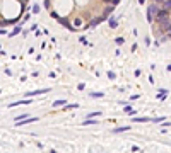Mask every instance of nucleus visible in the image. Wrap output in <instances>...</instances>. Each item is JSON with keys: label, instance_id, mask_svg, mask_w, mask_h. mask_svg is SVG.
<instances>
[{"label": "nucleus", "instance_id": "a211bd4d", "mask_svg": "<svg viewBox=\"0 0 171 153\" xmlns=\"http://www.w3.org/2000/svg\"><path fill=\"white\" fill-rule=\"evenodd\" d=\"M166 95H168V94H164V92H157V99H159L161 102H164V100H166Z\"/></svg>", "mask_w": 171, "mask_h": 153}, {"label": "nucleus", "instance_id": "7ed1b4c3", "mask_svg": "<svg viewBox=\"0 0 171 153\" xmlns=\"http://www.w3.org/2000/svg\"><path fill=\"white\" fill-rule=\"evenodd\" d=\"M99 22H103V19H101V17L91 19V21H89V24H86V26H84V31H89V29H92V27H96Z\"/></svg>", "mask_w": 171, "mask_h": 153}, {"label": "nucleus", "instance_id": "c756f323", "mask_svg": "<svg viewBox=\"0 0 171 153\" xmlns=\"http://www.w3.org/2000/svg\"><path fill=\"white\" fill-rule=\"evenodd\" d=\"M130 150H132V151H139V150H140V148H139V146H137V145H134V146H132V148H130Z\"/></svg>", "mask_w": 171, "mask_h": 153}, {"label": "nucleus", "instance_id": "f257e3e1", "mask_svg": "<svg viewBox=\"0 0 171 153\" xmlns=\"http://www.w3.org/2000/svg\"><path fill=\"white\" fill-rule=\"evenodd\" d=\"M161 9H163V7H159V4H156V2L149 4V7H147V14H145L147 22H154V17L159 14V10H161Z\"/></svg>", "mask_w": 171, "mask_h": 153}, {"label": "nucleus", "instance_id": "412c9836", "mask_svg": "<svg viewBox=\"0 0 171 153\" xmlns=\"http://www.w3.org/2000/svg\"><path fill=\"white\" fill-rule=\"evenodd\" d=\"M26 118H29V114H21V116H15V121H21V119H26Z\"/></svg>", "mask_w": 171, "mask_h": 153}, {"label": "nucleus", "instance_id": "473e14b6", "mask_svg": "<svg viewBox=\"0 0 171 153\" xmlns=\"http://www.w3.org/2000/svg\"><path fill=\"white\" fill-rule=\"evenodd\" d=\"M5 34H7V31H5V29H0V36H5Z\"/></svg>", "mask_w": 171, "mask_h": 153}, {"label": "nucleus", "instance_id": "0eeeda50", "mask_svg": "<svg viewBox=\"0 0 171 153\" xmlns=\"http://www.w3.org/2000/svg\"><path fill=\"white\" fill-rule=\"evenodd\" d=\"M21 31H22V24H17V26H15V27H14L10 32H9V37H14V36H17V34L21 32Z\"/></svg>", "mask_w": 171, "mask_h": 153}, {"label": "nucleus", "instance_id": "c9c22d12", "mask_svg": "<svg viewBox=\"0 0 171 153\" xmlns=\"http://www.w3.org/2000/svg\"><path fill=\"white\" fill-rule=\"evenodd\" d=\"M139 4H140V5H144V4H145V0H139Z\"/></svg>", "mask_w": 171, "mask_h": 153}, {"label": "nucleus", "instance_id": "9d476101", "mask_svg": "<svg viewBox=\"0 0 171 153\" xmlns=\"http://www.w3.org/2000/svg\"><path fill=\"white\" fill-rule=\"evenodd\" d=\"M134 123H154V118H134Z\"/></svg>", "mask_w": 171, "mask_h": 153}, {"label": "nucleus", "instance_id": "6ab92c4d", "mask_svg": "<svg viewBox=\"0 0 171 153\" xmlns=\"http://www.w3.org/2000/svg\"><path fill=\"white\" fill-rule=\"evenodd\" d=\"M106 75H108V78H109V80H116V73H115V71H111V70H109Z\"/></svg>", "mask_w": 171, "mask_h": 153}, {"label": "nucleus", "instance_id": "423d86ee", "mask_svg": "<svg viewBox=\"0 0 171 153\" xmlns=\"http://www.w3.org/2000/svg\"><path fill=\"white\" fill-rule=\"evenodd\" d=\"M31 102H33L31 99H24V100H15V102L9 104V107H15V106H27V104H31Z\"/></svg>", "mask_w": 171, "mask_h": 153}, {"label": "nucleus", "instance_id": "1a4fd4ad", "mask_svg": "<svg viewBox=\"0 0 171 153\" xmlns=\"http://www.w3.org/2000/svg\"><path fill=\"white\" fill-rule=\"evenodd\" d=\"M108 22L111 29H116L118 27V17H108Z\"/></svg>", "mask_w": 171, "mask_h": 153}, {"label": "nucleus", "instance_id": "39448f33", "mask_svg": "<svg viewBox=\"0 0 171 153\" xmlns=\"http://www.w3.org/2000/svg\"><path fill=\"white\" fill-rule=\"evenodd\" d=\"M56 21H58V22H60L62 26H65V27H67L68 31H72V32L75 31V29H74V27L70 26V22H68V19H67V17H58V19H56Z\"/></svg>", "mask_w": 171, "mask_h": 153}, {"label": "nucleus", "instance_id": "7c9ffc66", "mask_svg": "<svg viewBox=\"0 0 171 153\" xmlns=\"http://www.w3.org/2000/svg\"><path fill=\"white\" fill-rule=\"evenodd\" d=\"M31 31H33V32L38 31V24H33V26H31Z\"/></svg>", "mask_w": 171, "mask_h": 153}, {"label": "nucleus", "instance_id": "20e7f679", "mask_svg": "<svg viewBox=\"0 0 171 153\" xmlns=\"http://www.w3.org/2000/svg\"><path fill=\"white\" fill-rule=\"evenodd\" d=\"M34 121H38V118L34 116V118H26V119H21V121H15V126L19 128V126H26V124H29V123H34Z\"/></svg>", "mask_w": 171, "mask_h": 153}, {"label": "nucleus", "instance_id": "c85d7f7f", "mask_svg": "<svg viewBox=\"0 0 171 153\" xmlns=\"http://www.w3.org/2000/svg\"><path fill=\"white\" fill-rule=\"evenodd\" d=\"M77 88H79V90H84V88H86V83H79Z\"/></svg>", "mask_w": 171, "mask_h": 153}, {"label": "nucleus", "instance_id": "5701e85b", "mask_svg": "<svg viewBox=\"0 0 171 153\" xmlns=\"http://www.w3.org/2000/svg\"><path fill=\"white\" fill-rule=\"evenodd\" d=\"M161 126H163V128H169V126H171V123H169V121H166V119H164V121H163V124H161Z\"/></svg>", "mask_w": 171, "mask_h": 153}, {"label": "nucleus", "instance_id": "f8f14e48", "mask_svg": "<svg viewBox=\"0 0 171 153\" xmlns=\"http://www.w3.org/2000/svg\"><path fill=\"white\" fill-rule=\"evenodd\" d=\"M89 97H92V99H99V97H104V94H103V92H92V90H89Z\"/></svg>", "mask_w": 171, "mask_h": 153}, {"label": "nucleus", "instance_id": "4be33fe9", "mask_svg": "<svg viewBox=\"0 0 171 153\" xmlns=\"http://www.w3.org/2000/svg\"><path fill=\"white\" fill-rule=\"evenodd\" d=\"M115 43H116L118 46H122V44L125 43V39H123V37H116V39H115Z\"/></svg>", "mask_w": 171, "mask_h": 153}, {"label": "nucleus", "instance_id": "2eb2a0df", "mask_svg": "<svg viewBox=\"0 0 171 153\" xmlns=\"http://www.w3.org/2000/svg\"><path fill=\"white\" fill-rule=\"evenodd\" d=\"M161 7H163V9H166V10H171V0H164Z\"/></svg>", "mask_w": 171, "mask_h": 153}, {"label": "nucleus", "instance_id": "aec40b11", "mask_svg": "<svg viewBox=\"0 0 171 153\" xmlns=\"http://www.w3.org/2000/svg\"><path fill=\"white\" fill-rule=\"evenodd\" d=\"M79 41H81V43H82L84 46H92L91 43H87V39H86V37H84V36H81V37H79Z\"/></svg>", "mask_w": 171, "mask_h": 153}, {"label": "nucleus", "instance_id": "6e6552de", "mask_svg": "<svg viewBox=\"0 0 171 153\" xmlns=\"http://www.w3.org/2000/svg\"><path fill=\"white\" fill-rule=\"evenodd\" d=\"M130 129H132L130 124H128V126H118V128L113 129V133H115V135H118V133H125V131H130Z\"/></svg>", "mask_w": 171, "mask_h": 153}, {"label": "nucleus", "instance_id": "cd10ccee", "mask_svg": "<svg viewBox=\"0 0 171 153\" xmlns=\"http://www.w3.org/2000/svg\"><path fill=\"white\" fill-rule=\"evenodd\" d=\"M109 4H111V5H118L120 0H109Z\"/></svg>", "mask_w": 171, "mask_h": 153}, {"label": "nucleus", "instance_id": "393cba45", "mask_svg": "<svg viewBox=\"0 0 171 153\" xmlns=\"http://www.w3.org/2000/svg\"><path fill=\"white\" fill-rule=\"evenodd\" d=\"M144 41H145V46H149V44H150V37L145 36V37H144Z\"/></svg>", "mask_w": 171, "mask_h": 153}, {"label": "nucleus", "instance_id": "72a5a7b5", "mask_svg": "<svg viewBox=\"0 0 171 153\" xmlns=\"http://www.w3.org/2000/svg\"><path fill=\"white\" fill-rule=\"evenodd\" d=\"M166 71H168V73H171V63H169V65L166 66Z\"/></svg>", "mask_w": 171, "mask_h": 153}, {"label": "nucleus", "instance_id": "f704fd0d", "mask_svg": "<svg viewBox=\"0 0 171 153\" xmlns=\"http://www.w3.org/2000/svg\"><path fill=\"white\" fill-rule=\"evenodd\" d=\"M152 2H156V4H159V5H163V2H164V0H152Z\"/></svg>", "mask_w": 171, "mask_h": 153}, {"label": "nucleus", "instance_id": "a878e982", "mask_svg": "<svg viewBox=\"0 0 171 153\" xmlns=\"http://www.w3.org/2000/svg\"><path fill=\"white\" fill-rule=\"evenodd\" d=\"M43 5H45L46 9H50V7H51V4H50V0H45V2H43Z\"/></svg>", "mask_w": 171, "mask_h": 153}, {"label": "nucleus", "instance_id": "dca6fc26", "mask_svg": "<svg viewBox=\"0 0 171 153\" xmlns=\"http://www.w3.org/2000/svg\"><path fill=\"white\" fill-rule=\"evenodd\" d=\"M98 116H101V111H92L87 114V118H98Z\"/></svg>", "mask_w": 171, "mask_h": 153}, {"label": "nucleus", "instance_id": "f03ea898", "mask_svg": "<svg viewBox=\"0 0 171 153\" xmlns=\"http://www.w3.org/2000/svg\"><path fill=\"white\" fill-rule=\"evenodd\" d=\"M51 88L48 87V88H40V90H31V92H26L24 95L26 97H34V95H43V94H48Z\"/></svg>", "mask_w": 171, "mask_h": 153}, {"label": "nucleus", "instance_id": "2f4dec72", "mask_svg": "<svg viewBox=\"0 0 171 153\" xmlns=\"http://www.w3.org/2000/svg\"><path fill=\"white\" fill-rule=\"evenodd\" d=\"M154 46H156V48H159V46H161V43H159V39H156V41H154Z\"/></svg>", "mask_w": 171, "mask_h": 153}, {"label": "nucleus", "instance_id": "4468645a", "mask_svg": "<svg viewBox=\"0 0 171 153\" xmlns=\"http://www.w3.org/2000/svg\"><path fill=\"white\" fill-rule=\"evenodd\" d=\"M77 107H79V104H77V102H75V104H65L62 111H68V109H77Z\"/></svg>", "mask_w": 171, "mask_h": 153}, {"label": "nucleus", "instance_id": "f3484780", "mask_svg": "<svg viewBox=\"0 0 171 153\" xmlns=\"http://www.w3.org/2000/svg\"><path fill=\"white\" fill-rule=\"evenodd\" d=\"M40 10H41V7L38 5V4H34V5L31 7V12H33V14H40Z\"/></svg>", "mask_w": 171, "mask_h": 153}, {"label": "nucleus", "instance_id": "b1692460", "mask_svg": "<svg viewBox=\"0 0 171 153\" xmlns=\"http://www.w3.org/2000/svg\"><path fill=\"white\" fill-rule=\"evenodd\" d=\"M50 15H51L53 19H58V17H60V15H58V14H56L55 10H51V12H50Z\"/></svg>", "mask_w": 171, "mask_h": 153}, {"label": "nucleus", "instance_id": "bb28decb", "mask_svg": "<svg viewBox=\"0 0 171 153\" xmlns=\"http://www.w3.org/2000/svg\"><path fill=\"white\" fill-rule=\"evenodd\" d=\"M139 97H140V95H130V97H128V99H130V100H137Z\"/></svg>", "mask_w": 171, "mask_h": 153}, {"label": "nucleus", "instance_id": "ddd939ff", "mask_svg": "<svg viewBox=\"0 0 171 153\" xmlns=\"http://www.w3.org/2000/svg\"><path fill=\"white\" fill-rule=\"evenodd\" d=\"M65 104H67V100H65V99H58V100H55V102H53V107H60V106L63 107Z\"/></svg>", "mask_w": 171, "mask_h": 153}, {"label": "nucleus", "instance_id": "9b49d317", "mask_svg": "<svg viewBox=\"0 0 171 153\" xmlns=\"http://www.w3.org/2000/svg\"><path fill=\"white\" fill-rule=\"evenodd\" d=\"M123 112L127 114V116H135V114H137V111H134V107H132V106H125Z\"/></svg>", "mask_w": 171, "mask_h": 153}]
</instances>
